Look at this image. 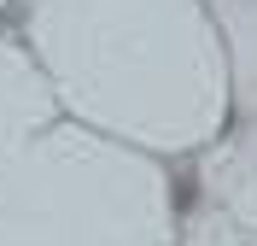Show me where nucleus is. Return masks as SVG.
<instances>
[{
  "label": "nucleus",
  "instance_id": "obj_1",
  "mask_svg": "<svg viewBox=\"0 0 257 246\" xmlns=\"http://www.w3.org/2000/svg\"><path fill=\"white\" fill-rule=\"evenodd\" d=\"M187 205H193V176L181 170V176H176V211H187Z\"/></svg>",
  "mask_w": 257,
  "mask_h": 246
}]
</instances>
